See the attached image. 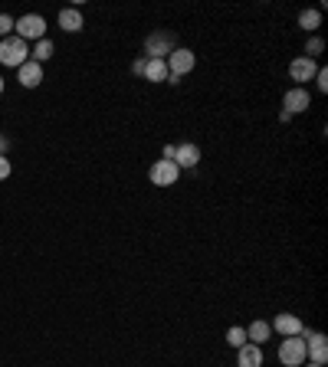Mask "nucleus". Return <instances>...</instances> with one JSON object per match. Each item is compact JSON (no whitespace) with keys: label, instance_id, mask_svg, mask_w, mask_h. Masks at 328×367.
Listing matches in <instances>:
<instances>
[{"label":"nucleus","instance_id":"nucleus-1","mask_svg":"<svg viewBox=\"0 0 328 367\" xmlns=\"http://www.w3.org/2000/svg\"><path fill=\"white\" fill-rule=\"evenodd\" d=\"M164 62H167V82H171V86H178L180 82V75H187L191 73V69H194L197 66V56H194V49H187V46H178V49H174V53H171V56L164 59Z\"/></svg>","mask_w":328,"mask_h":367},{"label":"nucleus","instance_id":"nucleus-2","mask_svg":"<svg viewBox=\"0 0 328 367\" xmlns=\"http://www.w3.org/2000/svg\"><path fill=\"white\" fill-rule=\"evenodd\" d=\"M27 56H30V46L23 43L16 33H10V36H3V40H0V62H3V66L20 69V66L27 62Z\"/></svg>","mask_w":328,"mask_h":367},{"label":"nucleus","instance_id":"nucleus-3","mask_svg":"<svg viewBox=\"0 0 328 367\" xmlns=\"http://www.w3.org/2000/svg\"><path fill=\"white\" fill-rule=\"evenodd\" d=\"M174 49H178V40L171 29H154L145 40V59H167Z\"/></svg>","mask_w":328,"mask_h":367},{"label":"nucleus","instance_id":"nucleus-4","mask_svg":"<svg viewBox=\"0 0 328 367\" xmlns=\"http://www.w3.org/2000/svg\"><path fill=\"white\" fill-rule=\"evenodd\" d=\"M298 338H305V361H312V364H325L328 361V338L322 331H309V328H302V335Z\"/></svg>","mask_w":328,"mask_h":367},{"label":"nucleus","instance_id":"nucleus-5","mask_svg":"<svg viewBox=\"0 0 328 367\" xmlns=\"http://www.w3.org/2000/svg\"><path fill=\"white\" fill-rule=\"evenodd\" d=\"M279 364L283 367H302L305 364V338H298V335L283 338V344H279Z\"/></svg>","mask_w":328,"mask_h":367},{"label":"nucleus","instance_id":"nucleus-6","mask_svg":"<svg viewBox=\"0 0 328 367\" xmlns=\"http://www.w3.org/2000/svg\"><path fill=\"white\" fill-rule=\"evenodd\" d=\"M16 29V36L23 40V43H30V40H43L46 36V20L40 14H27V16H20L14 23Z\"/></svg>","mask_w":328,"mask_h":367},{"label":"nucleus","instance_id":"nucleus-7","mask_svg":"<svg viewBox=\"0 0 328 367\" xmlns=\"http://www.w3.org/2000/svg\"><path fill=\"white\" fill-rule=\"evenodd\" d=\"M148 180L154 184V187H174L180 180V171H178V164L174 161H154L151 164V171H148Z\"/></svg>","mask_w":328,"mask_h":367},{"label":"nucleus","instance_id":"nucleus-8","mask_svg":"<svg viewBox=\"0 0 328 367\" xmlns=\"http://www.w3.org/2000/svg\"><path fill=\"white\" fill-rule=\"evenodd\" d=\"M309 105H312V95H309V88H302V86L285 88V95H283V112H289V115L296 118L298 112H309Z\"/></svg>","mask_w":328,"mask_h":367},{"label":"nucleus","instance_id":"nucleus-9","mask_svg":"<svg viewBox=\"0 0 328 367\" xmlns=\"http://www.w3.org/2000/svg\"><path fill=\"white\" fill-rule=\"evenodd\" d=\"M315 73H318V62L309 59V56H296L292 62H289V79L302 88H305V82H312Z\"/></svg>","mask_w":328,"mask_h":367},{"label":"nucleus","instance_id":"nucleus-10","mask_svg":"<svg viewBox=\"0 0 328 367\" xmlns=\"http://www.w3.org/2000/svg\"><path fill=\"white\" fill-rule=\"evenodd\" d=\"M200 158H204V151H200L194 141H184V145H178V151H174L178 171H194L197 164H200Z\"/></svg>","mask_w":328,"mask_h":367},{"label":"nucleus","instance_id":"nucleus-11","mask_svg":"<svg viewBox=\"0 0 328 367\" xmlns=\"http://www.w3.org/2000/svg\"><path fill=\"white\" fill-rule=\"evenodd\" d=\"M269 328H272V331H279L283 338H292V335H302V328H305V324H302V318H298V315L283 311V315H276V318L269 322Z\"/></svg>","mask_w":328,"mask_h":367},{"label":"nucleus","instance_id":"nucleus-12","mask_svg":"<svg viewBox=\"0 0 328 367\" xmlns=\"http://www.w3.org/2000/svg\"><path fill=\"white\" fill-rule=\"evenodd\" d=\"M16 79H20V86L23 88H36L40 82H43V66L33 62V59H27V62L16 69Z\"/></svg>","mask_w":328,"mask_h":367},{"label":"nucleus","instance_id":"nucleus-13","mask_svg":"<svg viewBox=\"0 0 328 367\" xmlns=\"http://www.w3.org/2000/svg\"><path fill=\"white\" fill-rule=\"evenodd\" d=\"M263 361H266V357H263V348H259V344H250V341H246L237 351V367H263Z\"/></svg>","mask_w":328,"mask_h":367},{"label":"nucleus","instance_id":"nucleus-14","mask_svg":"<svg viewBox=\"0 0 328 367\" xmlns=\"http://www.w3.org/2000/svg\"><path fill=\"white\" fill-rule=\"evenodd\" d=\"M269 338H272V328H269V322H259V318H256V322L246 324V341H250V344H259V348H263Z\"/></svg>","mask_w":328,"mask_h":367},{"label":"nucleus","instance_id":"nucleus-15","mask_svg":"<svg viewBox=\"0 0 328 367\" xmlns=\"http://www.w3.org/2000/svg\"><path fill=\"white\" fill-rule=\"evenodd\" d=\"M167 62H164V59H148V62H145V75H141V79H148V82H154V86H158V82H167Z\"/></svg>","mask_w":328,"mask_h":367},{"label":"nucleus","instance_id":"nucleus-16","mask_svg":"<svg viewBox=\"0 0 328 367\" xmlns=\"http://www.w3.org/2000/svg\"><path fill=\"white\" fill-rule=\"evenodd\" d=\"M60 27L66 33H79V29L86 27V20H82V14L75 7H66V10H60Z\"/></svg>","mask_w":328,"mask_h":367},{"label":"nucleus","instance_id":"nucleus-17","mask_svg":"<svg viewBox=\"0 0 328 367\" xmlns=\"http://www.w3.org/2000/svg\"><path fill=\"white\" fill-rule=\"evenodd\" d=\"M298 27L305 29V33H318V27H322V10H302V14H298Z\"/></svg>","mask_w":328,"mask_h":367},{"label":"nucleus","instance_id":"nucleus-18","mask_svg":"<svg viewBox=\"0 0 328 367\" xmlns=\"http://www.w3.org/2000/svg\"><path fill=\"white\" fill-rule=\"evenodd\" d=\"M53 49H56V46H53V40H46V36H43V40H36V46L30 49V53H33V62H40V66H43L46 59L53 56Z\"/></svg>","mask_w":328,"mask_h":367},{"label":"nucleus","instance_id":"nucleus-19","mask_svg":"<svg viewBox=\"0 0 328 367\" xmlns=\"http://www.w3.org/2000/svg\"><path fill=\"white\" fill-rule=\"evenodd\" d=\"M226 344H230V348H243V344H246V328H239V324H233V328H226Z\"/></svg>","mask_w":328,"mask_h":367},{"label":"nucleus","instance_id":"nucleus-20","mask_svg":"<svg viewBox=\"0 0 328 367\" xmlns=\"http://www.w3.org/2000/svg\"><path fill=\"white\" fill-rule=\"evenodd\" d=\"M322 49H325V40H322L318 33H312V36H309V43H305V56L318 59V56H322Z\"/></svg>","mask_w":328,"mask_h":367},{"label":"nucleus","instance_id":"nucleus-21","mask_svg":"<svg viewBox=\"0 0 328 367\" xmlns=\"http://www.w3.org/2000/svg\"><path fill=\"white\" fill-rule=\"evenodd\" d=\"M14 16L10 14H0V40H3V36H10V33H14Z\"/></svg>","mask_w":328,"mask_h":367},{"label":"nucleus","instance_id":"nucleus-22","mask_svg":"<svg viewBox=\"0 0 328 367\" xmlns=\"http://www.w3.org/2000/svg\"><path fill=\"white\" fill-rule=\"evenodd\" d=\"M315 86H318V92H328V69L325 66H318V73H315Z\"/></svg>","mask_w":328,"mask_h":367},{"label":"nucleus","instance_id":"nucleus-23","mask_svg":"<svg viewBox=\"0 0 328 367\" xmlns=\"http://www.w3.org/2000/svg\"><path fill=\"white\" fill-rule=\"evenodd\" d=\"M10 171H14L10 158H7V154H0V180H7V177H10Z\"/></svg>","mask_w":328,"mask_h":367},{"label":"nucleus","instance_id":"nucleus-24","mask_svg":"<svg viewBox=\"0 0 328 367\" xmlns=\"http://www.w3.org/2000/svg\"><path fill=\"white\" fill-rule=\"evenodd\" d=\"M145 62H148V59H145V56H138V59L132 62V73H134V75H145Z\"/></svg>","mask_w":328,"mask_h":367},{"label":"nucleus","instance_id":"nucleus-25","mask_svg":"<svg viewBox=\"0 0 328 367\" xmlns=\"http://www.w3.org/2000/svg\"><path fill=\"white\" fill-rule=\"evenodd\" d=\"M174 151H178V145H164V161H174Z\"/></svg>","mask_w":328,"mask_h":367},{"label":"nucleus","instance_id":"nucleus-26","mask_svg":"<svg viewBox=\"0 0 328 367\" xmlns=\"http://www.w3.org/2000/svg\"><path fill=\"white\" fill-rule=\"evenodd\" d=\"M7 147H10V141H7V138L0 134V154H7Z\"/></svg>","mask_w":328,"mask_h":367},{"label":"nucleus","instance_id":"nucleus-27","mask_svg":"<svg viewBox=\"0 0 328 367\" xmlns=\"http://www.w3.org/2000/svg\"><path fill=\"white\" fill-rule=\"evenodd\" d=\"M302 367H325V364H312V361H305V364H302Z\"/></svg>","mask_w":328,"mask_h":367},{"label":"nucleus","instance_id":"nucleus-28","mask_svg":"<svg viewBox=\"0 0 328 367\" xmlns=\"http://www.w3.org/2000/svg\"><path fill=\"white\" fill-rule=\"evenodd\" d=\"M3 86H7V82H3V75H0V92H3Z\"/></svg>","mask_w":328,"mask_h":367}]
</instances>
